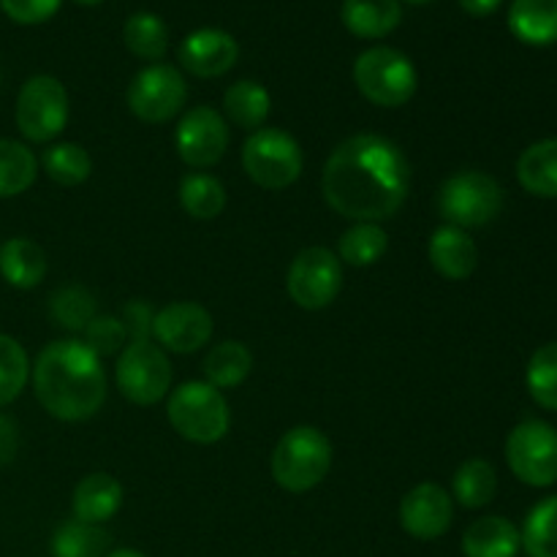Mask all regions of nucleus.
Masks as SVG:
<instances>
[{
  "mask_svg": "<svg viewBox=\"0 0 557 557\" xmlns=\"http://www.w3.org/2000/svg\"><path fill=\"white\" fill-rule=\"evenodd\" d=\"M411 169L395 141L359 134L332 150L321 174L324 199L337 215L357 223H381L397 215L408 196Z\"/></svg>",
  "mask_w": 557,
  "mask_h": 557,
  "instance_id": "nucleus-1",
  "label": "nucleus"
},
{
  "mask_svg": "<svg viewBox=\"0 0 557 557\" xmlns=\"http://www.w3.org/2000/svg\"><path fill=\"white\" fill-rule=\"evenodd\" d=\"M33 392L49 417L60 422H85L107 400V375L101 357L82 341H54L33 364Z\"/></svg>",
  "mask_w": 557,
  "mask_h": 557,
  "instance_id": "nucleus-2",
  "label": "nucleus"
},
{
  "mask_svg": "<svg viewBox=\"0 0 557 557\" xmlns=\"http://www.w3.org/2000/svg\"><path fill=\"white\" fill-rule=\"evenodd\" d=\"M169 424L190 444H218L228 433L232 413L226 397L207 381H188L169 395Z\"/></svg>",
  "mask_w": 557,
  "mask_h": 557,
  "instance_id": "nucleus-3",
  "label": "nucleus"
},
{
  "mask_svg": "<svg viewBox=\"0 0 557 557\" xmlns=\"http://www.w3.org/2000/svg\"><path fill=\"white\" fill-rule=\"evenodd\" d=\"M272 479L288 493L319 487L332 466V444L321 430L294 428L272 451Z\"/></svg>",
  "mask_w": 557,
  "mask_h": 557,
  "instance_id": "nucleus-4",
  "label": "nucleus"
},
{
  "mask_svg": "<svg viewBox=\"0 0 557 557\" xmlns=\"http://www.w3.org/2000/svg\"><path fill=\"white\" fill-rule=\"evenodd\" d=\"M354 82L370 103L397 109L411 101L419 76L411 58H406L400 49L373 47L359 54L357 63H354Z\"/></svg>",
  "mask_w": 557,
  "mask_h": 557,
  "instance_id": "nucleus-5",
  "label": "nucleus"
},
{
  "mask_svg": "<svg viewBox=\"0 0 557 557\" xmlns=\"http://www.w3.org/2000/svg\"><path fill=\"white\" fill-rule=\"evenodd\" d=\"M504 210V188L484 172H460L438 190V212L449 226L482 228Z\"/></svg>",
  "mask_w": 557,
  "mask_h": 557,
  "instance_id": "nucleus-6",
  "label": "nucleus"
},
{
  "mask_svg": "<svg viewBox=\"0 0 557 557\" xmlns=\"http://www.w3.org/2000/svg\"><path fill=\"white\" fill-rule=\"evenodd\" d=\"M243 169L259 188H288L302 174V147L281 128H259L243 147Z\"/></svg>",
  "mask_w": 557,
  "mask_h": 557,
  "instance_id": "nucleus-7",
  "label": "nucleus"
},
{
  "mask_svg": "<svg viewBox=\"0 0 557 557\" xmlns=\"http://www.w3.org/2000/svg\"><path fill=\"white\" fill-rule=\"evenodd\" d=\"M69 123V92L60 79L47 74L30 76L16 96V128L36 145L52 141Z\"/></svg>",
  "mask_w": 557,
  "mask_h": 557,
  "instance_id": "nucleus-8",
  "label": "nucleus"
},
{
  "mask_svg": "<svg viewBox=\"0 0 557 557\" xmlns=\"http://www.w3.org/2000/svg\"><path fill=\"white\" fill-rule=\"evenodd\" d=\"M506 462L522 484L553 487L557 482V430L539 419L517 424L506 441Z\"/></svg>",
  "mask_w": 557,
  "mask_h": 557,
  "instance_id": "nucleus-9",
  "label": "nucleus"
},
{
  "mask_svg": "<svg viewBox=\"0 0 557 557\" xmlns=\"http://www.w3.org/2000/svg\"><path fill=\"white\" fill-rule=\"evenodd\" d=\"M172 364L150 341H131L117 359V389L136 406H156L169 395Z\"/></svg>",
  "mask_w": 557,
  "mask_h": 557,
  "instance_id": "nucleus-10",
  "label": "nucleus"
},
{
  "mask_svg": "<svg viewBox=\"0 0 557 557\" xmlns=\"http://www.w3.org/2000/svg\"><path fill=\"white\" fill-rule=\"evenodd\" d=\"M288 297L305 310H324L343 288V264L332 250L305 248L288 270Z\"/></svg>",
  "mask_w": 557,
  "mask_h": 557,
  "instance_id": "nucleus-11",
  "label": "nucleus"
},
{
  "mask_svg": "<svg viewBox=\"0 0 557 557\" xmlns=\"http://www.w3.org/2000/svg\"><path fill=\"white\" fill-rule=\"evenodd\" d=\"M185 87L183 74L174 65H147L131 79L128 85V107L145 123H169L180 109L185 107Z\"/></svg>",
  "mask_w": 557,
  "mask_h": 557,
  "instance_id": "nucleus-12",
  "label": "nucleus"
},
{
  "mask_svg": "<svg viewBox=\"0 0 557 557\" xmlns=\"http://www.w3.org/2000/svg\"><path fill=\"white\" fill-rule=\"evenodd\" d=\"M180 158L194 169L215 166L228 150V125L212 107H196L185 112L174 131Z\"/></svg>",
  "mask_w": 557,
  "mask_h": 557,
  "instance_id": "nucleus-13",
  "label": "nucleus"
},
{
  "mask_svg": "<svg viewBox=\"0 0 557 557\" xmlns=\"http://www.w3.org/2000/svg\"><path fill=\"white\" fill-rule=\"evenodd\" d=\"M215 321L199 302H172L152 319V337L174 354H194L212 337Z\"/></svg>",
  "mask_w": 557,
  "mask_h": 557,
  "instance_id": "nucleus-14",
  "label": "nucleus"
},
{
  "mask_svg": "<svg viewBox=\"0 0 557 557\" xmlns=\"http://www.w3.org/2000/svg\"><path fill=\"white\" fill-rule=\"evenodd\" d=\"M455 520V504L451 495L441 484L424 482L413 487L400 504V525L408 536L419 542L441 539Z\"/></svg>",
  "mask_w": 557,
  "mask_h": 557,
  "instance_id": "nucleus-15",
  "label": "nucleus"
},
{
  "mask_svg": "<svg viewBox=\"0 0 557 557\" xmlns=\"http://www.w3.org/2000/svg\"><path fill=\"white\" fill-rule=\"evenodd\" d=\"M239 58V44L234 36L218 27H199L185 41L180 44V63L185 71L201 79H212V76H223L226 71L234 69Z\"/></svg>",
  "mask_w": 557,
  "mask_h": 557,
  "instance_id": "nucleus-16",
  "label": "nucleus"
},
{
  "mask_svg": "<svg viewBox=\"0 0 557 557\" xmlns=\"http://www.w3.org/2000/svg\"><path fill=\"white\" fill-rule=\"evenodd\" d=\"M430 264L449 281H466L473 275L479 264V248L468 232L457 226H438L428 245Z\"/></svg>",
  "mask_w": 557,
  "mask_h": 557,
  "instance_id": "nucleus-17",
  "label": "nucleus"
},
{
  "mask_svg": "<svg viewBox=\"0 0 557 557\" xmlns=\"http://www.w3.org/2000/svg\"><path fill=\"white\" fill-rule=\"evenodd\" d=\"M74 520L103 525L123 506V484L109 473H90L74 487Z\"/></svg>",
  "mask_w": 557,
  "mask_h": 557,
  "instance_id": "nucleus-18",
  "label": "nucleus"
},
{
  "mask_svg": "<svg viewBox=\"0 0 557 557\" xmlns=\"http://www.w3.org/2000/svg\"><path fill=\"white\" fill-rule=\"evenodd\" d=\"M341 20L354 36L384 38L400 25V0H343Z\"/></svg>",
  "mask_w": 557,
  "mask_h": 557,
  "instance_id": "nucleus-19",
  "label": "nucleus"
},
{
  "mask_svg": "<svg viewBox=\"0 0 557 557\" xmlns=\"http://www.w3.org/2000/svg\"><path fill=\"white\" fill-rule=\"evenodd\" d=\"M509 30L531 47L557 44V0H515L509 9Z\"/></svg>",
  "mask_w": 557,
  "mask_h": 557,
  "instance_id": "nucleus-20",
  "label": "nucleus"
},
{
  "mask_svg": "<svg viewBox=\"0 0 557 557\" xmlns=\"http://www.w3.org/2000/svg\"><path fill=\"white\" fill-rule=\"evenodd\" d=\"M520 547V531L506 517H482L462 536L466 557H517Z\"/></svg>",
  "mask_w": 557,
  "mask_h": 557,
  "instance_id": "nucleus-21",
  "label": "nucleus"
},
{
  "mask_svg": "<svg viewBox=\"0 0 557 557\" xmlns=\"http://www.w3.org/2000/svg\"><path fill=\"white\" fill-rule=\"evenodd\" d=\"M517 180L539 199H557V139H542L528 147L517 161Z\"/></svg>",
  "mask_w": 557,
  "mask_h": 557,
  "instance_id": "nucleus-22",
  "label": "nucleus"
},
{
  "mask_svg": "<svg viewBox=\"0 0 557 557\" xmlns=\"http://www.w3.org/2000/svg\"><path fill=\"white\" fill-rule=\"evenodd\" d=\"M0 275L14 288H36L47 275V256L33 239H9L0 248Z\"/></svg>",
  "mask_w": 557,
  "mask_h": 557,
  "instance_id": "nucleus-23",
  "label": "nucleus"
},
{
  "mask_svg": "<svg viewBox=\"0 0 557 557\" xmlns=\"http://www.w3.org/2000/svg\"><path fill=\"white\" fill-rule=\"evenodd\" d=\"M270 92L259 82L243 79L237 85H232L223 96V109H226V117L234 125L245 131H259L264 128L267 117H270Z\"/></svg>",
  "mask_w": 557,
  "mask_h": 557,
  "instance_id": "nucleus-24",
  "label": "nucleus"
},
{
  "mask_svg": "<svg viewBox=\"0 0 557 557\" xmlns=\"http://www.w3.org/2000/svg\"><path fill=\"white\" fill-rule=\"evenodd\" d=\"M250 368H253V354L239 341L221 343L205 359L207 384H212L215 389H234V386H239L250 375Z\"/></svg>",
  "mask_w": 557,
  "mask_h": 557,
  "instance_id": "nucleus-25",
  "label": "nucleus"
},
{
  "mask_svg": "<svg viewBox=\"0 0 557 557\" xmlns=\"http://www.w3.org/2000/svg\"><path fill=\"white\" fill-rule=\"evenodd\" d=\"M180 205L196 221H212L226 210V188L212 174H185L180 183Z\"/></svg>",
  "mask_w": 557,
  "mask_h": 557,
  "instance_id": "nucleus-26",
  "label": "nucleus"
},
{
  "mask_svg": "<svg viewBox=\"0 0 557 557\" xmlns=\"http://www.w3.org/2000/svg\"><path fill=\"white\" fill-rule=\"evenodd\" d=\"M451 490H455V498L460 506L482 509L498 493V473H495V468L487 460H479L476 457V460H468L457 468Z\"/></svg>",
  "mask_w": 557,
  "mask_h": 557,
  "instance_id": "nucleus-27",
  "label": "nucleus"
},
{
  "mask_svg": "<svg viewBox=\"0 0 557 557\" xmlns=\"http://www.w3.org/2000/svg\"><path fill=\"white\" fill-rule=\"evenodd\" d=\"M38 161L33 150L11 139H0V199L20 196L36 183Z\"/></svg>",
  "mask_w": 557,
  "mask_h": 557,
  "instance_id": "nucleus-28",
  "label": "nucleus"
},
{
  "mask_svg": "<svg viewBox=\"0 0 557 557\" xmlns=\"http://www.w3.org/2000/svg\"><path fill=\"white\" fill-rule=\"evenodd\" d=\"M109 544H112V539L101 525L71 520L54 531L52 557H103Z\"/></svg>",
  "mask_w": 557,
  "mask_h": 557,
  "instance_id": "nucleus-29",
  "label": "nucleus"
},
{
  "mask_svg": "<svg viewBox=\"0 0 557 557\" xmlns=\"http://www.w3.org/2000/svg\"><path fill=\"white\" fill-rule=\"evenodd\" d=\"M41 166L52 183L63 185V188H74L82 185L92 172V161L87 150H82L74 141H60L44 150Z\"/></svg>",
  "mask_w": 557,
  "mask_h": 557,
  "instance_id": "nucleus-30",
  "label": "nucleus"
},
{
  "mask_svg": "<svg viewBox=\"0 0 557 557\" xmlns=\"http://www.w3.org/2000/svg\"><path fill=\"white\" fill-rule=\"evenodd\" d=\"M125 47L141 60H161L169 47V30L166 22L161 16L150 14V11H139V14L128 16L123 27Z\"/></svg>",
  "mask_w": 557,
  "mask_h": 557,
  "instance_id": "nucleus-31",
  "label": "nucleus"
},
{
  "mask_svg": "<svg viewBox=\"0 0 557 557\" xmlns=\"http://www.w3.org/2000/svg\"><path fill=\"white\" fill-rule=\"evenodd\" d=\"M520 539L531 557H557V495L533 506Z\"/></svg>",
  "mask_w": 557,
  "mask_h": 557,
  "instance_id": "nucleus-32",
  "label": "nucleus"
},
{
  "mask_svg": "<svg viewBox=\"0 0 557 557\" xmlns=\"http://www.w3.org/2000/svg\"><path fill=\"white\" fill-rule=\"evenodd\" d=\"M389 248V237L379 223H357L341 237V259L351 267H370Z\"/></svg>",
  "mask_w": 557,
  "mask_h": 557,
  "instance_id": "nucleus-33",
  "label": "nucleus"
},
{
  "mask_svg": "<svg viewBox=\"0 0 557 557\" xmlns=\"http://www.w3.org/2000/svg\"><path fill=\"white\" fill-rule=\"evenodd\" d=\"M49 313L60 326L71 332H85V326L96 319V297L82 286H65L49 297Z\"/></svg>",
  "mask_w": 557,
  "mask_h": 557,
  "instance_id": "nucleus-34",
  "label": "nucleus"
},
{
  "mask_svg": "<svg viewBox=\"0 0 557 557\" xmlns=\"http://www.w3.org/2000/svg\"><path fill=\"white\" fill-rule=\"evenodd\" d=\"M528 392L547 411H557V341L539 348L528 362Z\"/></svg>",
  "mask_w": 557,
  "mask_h": 557,
  "instance_id": "nucleus-35",
  "label": "nucleus"
},
{
  "mask_svg": "<svg viewBox=\"0 0 557 557\" xmlns=\"http://www.w3.org/2000/svg\"><path fill=\"white\" fill-rule=\"evenodd\" d=\"M30 379V362L20 341L0 335V406H9L25 389Z\"/></svg>",
  "mask_w": 557,
  "mask_h": 557,
  "instance_id": "nucleus-36",
  "label": "nucleus"
},
{
  "mask_svg": "<svg viewBox=\"0 0 557 557\" xmlns=\"http://www.w3.org/2000/svg\"><path fill=\"white\" fill-rule=\"evenodd\" d=\"M82 335H85L82 343H85L96 357H112L120 348H125V341H128L123 319H117V315H96V319L85 326Z\"/></svg>",
  "mask_w": 557,
  "mask_h": 557,
  "instance_id": "nucleus-37",
  "label": "nucleus"
},
{
  "mask_svg": "<svg viewBox=\"0 0 557 557\" xmlns=\"http://www.w3.org/2000/svg\"><path fill=\"white\" fill-rule=\"evenodd\" d=\"M60 3L63 0H0V9L5 11V16L20 25H38V22H47L49 16L58 14Z\"/></svg>",
  "mask_w": 557,
  "mask_h": 557,
  "instance_id": "nucleus-38",
  "label": "nucleus"
},
{
  "mask_svg": "<svg viewBox=\"0 0 557 557\" xmlns=\"http://www.w3.org/2000/svg\"><path fill=\"white\" fill-rule=\"evenodd\" d=\"M152 319H156V313H152L147 302H139V299H136V302L125 305L123 324H125V332H128L134 341H150Z\"/></svg>",
  "mask_w": 557,
  "mask_h": 557,
  "instance_id": "nucleus-39",
  "label": "nucleus"
},
{
  "mask_svg": "<svg viewBox=\"0 0 557 557\" xmlns=\"http://www.w3.org/2000/svg\"><path fill=\"white\" fill-rule=\"evenodd\" d=\"M16 449H20V430L9 417L0 413V466L14 460Z\"/></svg>",
  "mask_w": 557,
  "mask_h": 557,
  "instance_id": "nucleus-40",
  "label": "nucleus"
},
{
  "mask_svg": "<svg viewBox=\"0 0 557 557\" xmlns=\"http://www.w3.org/2000/svg\"><path fill=\"white\" fill-rule=\"evenodd\" d=\"M500 3H504V0H460V5L471 16H490Z\"/></svg>",
  "mask_w": 557,
  "mask_h": 557,
  "instance_id": "nucleus-41",
  "label": "nucleus"
},
{
  "mask_svg": "<svg viewBox=\"0 0 557 557\" xmlns=\"http://www.w3.org/2000/svg\"><path fill=\"white\" fill-rule=\"evenodd\" d=\"M107 557H145V555L136 553V549H114V553H109Z\"/></svg>",
  "mask_w": 557,
  "mask_h": 557,
  "instance_id": "nucleus-42",
  "label": "nucleus"
},
{
  "mask_svg": "<svg viewBox=\"0 0 557 557\" xmlns=\"http://www.w3.org/2000/svg\"><path fill=\"white\" fill-rule=\"evenodd\" d=\"M76 3H82V5H96V3H101V0H76Z\"/></svg>",
  "mask_w": 557,
  "mask_h": 557,
  "instance_id": "nucleus-43",
  "label": "nucleus"
},
{
  "mask_svg": "<svg viewBox=\"0 0 557 557\" xmlns=\"http://www.w3.org/2000/svg\"><path fill=\"white\" fill-rule=\"evenodd\" d=\"M408 3H413V5H422V3H430V0H408Z\"/></svg>",
  "mask_w": 557,
  "mask_h": 557,
  "instance_id": "nucleus-44",
  "label": "nucleus"
}]
</instances>
